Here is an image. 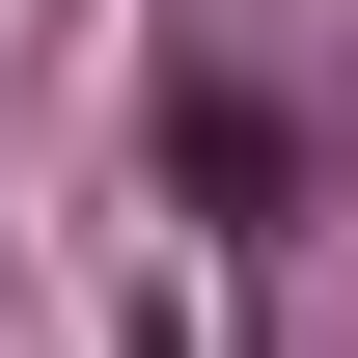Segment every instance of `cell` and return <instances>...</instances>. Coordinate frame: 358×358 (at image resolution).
Returning a JSON list of instances; mask_svg holds the SVG:
<instances>
[{"label":"cell","instance_id":"6da1fadb","mask_svg":"<svg viewBox=\"0 0 358 358\" xmlns=\"http://www.w3.org/2000/svg\"><path fill=\"white\" fill-rule=\"evenodd\" d=\"M166 193H193L221 248H275V221H303V138H275V83H221V55H193V83H166Z\"/></svg>","mask_w":358,"mask_h":358},{"label":"cell","instance_id":"7a4b0ae2","mask_svg":"<svg viewBox=\"0 0 358 358\" xmlns=\"http://www.w3.org/2000/svg\"><path fill=\"white\" fill-rule=\"evenodd\" d=\"M138 358H193V331H166V303H138Z\"/></svg>","mask_w":358,"mask_h":358}]
</instances>
